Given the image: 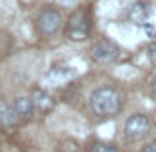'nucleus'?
Segmentation results:
<instances>
[{"label":"nucleus","mask_w":156,"mask_h":152,"mask_svg":"<svg viewBox=\"0 0 156 152\" xmlns=\"http://www.w3.org/2000/svg\"><path fill=\"white\" fill-rule=\"evenodd\" d=\"M122 107V95L119 89L111 87V85H101V87L93 89L89 95V109L95 117L109 118L119 115Z\"/></svg>","instance_id":"f257e3e1"},{"label":"nucleus","mask_w":156,"mask_h":152,"mask_svg":"<svg viewBox=\"0 0 156 152\" xmlns=\"http://www.w3.org/2000/svg\"><path fill=\"white\" fill-rule=\"evenodd\" d=\"M91 34V16L85 10H77L69 16L67 22V38L71 42H85Z\"/></svg>","instance_id":"f03ea898"},{"label":"nucleus","mask_w":156,"mask_h":152,"mask_svg":"<svg viewBox=\"0 0 156 152\" xmlns=\"http://www.w3.org/2000/svg\"><path fill=\"white\" fill-rule=\"evenodd\" d=\"M150 133V118L142 113H134L126 118L125 122V136L126 140L136 142L140 138H144L146 134Z\"/></svg>","instance_id":"7ed1b4c3"},{"label":"nucleus","mask_w":156,"mask_h":152,"mask_svg":"<svg viewBox=\"0 0 156 152\" xmlns=\"http://www.w3.org/2000/svg\"><path fill=\"white\" fill-rule=\"evenodd\" d=\"M61 24H63V18L57 10L53 8H46V10L40 12L38 20H36V26H38V32L42 36H55L59 32Z\"/></svg>","instance_id":"20e7f679"},{"label":"nucleus","mask_w":156,"mask_h":152,"mask_svg":"<svg viewBox=\"0 0 156 152\" xmlns=\"http://www.w3.org/2000/svg\"><path fill=\"white\" fill-rule=\"evenodd\" d=\"M91 59L97 61V63L101 65H107V63H113V61L119 59V55H121V50H119V46L115 42H111V40H103V42H97L95 46L91 48Z\"/></svg>","instance_id":"39448f33"},{"label":"nucleus","mask_w":156,"mask_h":152,"mask_svg":"<svg viewBox=\"0 0 156 152\" xmlns=\"http://www.w3.org/2000/svg\"><path fill=\"white\" fill-rule=\"evenodd\" d=\"M75 77H77V69L73 65L59 63V65H53V67L48 69V73L44 75V83L46 85H63L67 81L75 79Z\"/></svg>","instance_id":"423d86ee"},{"label":"nucleus","mask_w":156,"mask_h":152,"mask_svg":"<svg viewBox=\"0 0 156 152\" xmlns=\"http://www.w3.org/2000/svg\"><path fill=\"white\" fill-rule=\"evenodd\" d=\"M126 16H129V20L133 24H136V26H142V24L150 22V16H152V8L148 6V2H144V0H136V2H133L129 6V10H126Z\"/></svg>","instance_id":"0eeeda50"},{"label":"nucleus","mask_w":156,"mask_h":152,"mask_svg":"<svg viewBox=\"0 0 156 152\" xmlns=\"http://www.w3.org/2000/svg\"><path fill=\"white\" fill-rule=\"evenodd\" d=\"M12 107H14L16 115H18L20 118H30V117H34V113H36V105H34L32 95H18V97H14Z\"/></svg>","instance_id":"6e6552de"},{"label":"nucleus","mask_w":156,"mask_h":152,"mask_svg":"<svg viewBox=\"0 0 156 152\" xmlns=\"http://www.w3.org/2000/svg\"><path fill=\"white\" fill-rule=\"evenodd\" d=\"M32 99H34L36 111H42V113H50L55 107V99L46 91V89H34L32 91Z\"/></svg>","instance_id":"1a4fd4ad"},{"label":"nucleus","mask_w":156,"mask_h":152,"mask_svg":"<svg viewBox=\"0 0 156 152\" xmlns=\"http://www.w3.org/2000/svg\"><path fill=\"white\" fill-rule=\"evenodd\" d=\"M18 121H20V117L16 115L12 103L0 101V125H2V126H14Z\"/></svg>","instance_id":"9d476101"},{"label":"nucleus","mask_w":156,"mask_h":152,"mask_svg":"<svg viewBox=\"0 0 156 152\" xmlns=\"http://www.w3.org/2000/svg\"><path fill=\"white\" fill-rule=\"evenodd\" d=\"M91 152H119V150H117V146H115V144H111V142L97 140V142H93Z\"/></svg>","instance_id":"9b49d317"},{"label":"nucleus","mask_w":156,"mask_h":152,"mask_svg":"<svg viewBox=\"0 0 156 152\" xmlns=\"http://www.w3.org/2000/svg\"><path fill=\"white\" fill-rule=\"evenodd\" d=\"M140 28L144 30V34L154 42V40H156V26H154V24H152V22H146V24H142Z\"/></svg>","instance_id":"f8f14e48"},{"label":"nucleus","mask_w":156,"mask_h":152,"mask_svg":"<svg viewBox=\"0 0 156 152\" xmlns=\"http://www.w3.org/2000/svg\"><path fill=\"white\" fill-rule=\"evenodd\" d=\"M146 53H148V59H150V63H154V65H156V40H154V42L148 46V50H146Z\"/></svg>","instance_id":"ddd939ff"},{"label":"nucleus","mask_w":156,"mask_h":152,"mask_svg":"<svg viewBox=\"0 0 156 152\" xmlns=\"http://www.w3.org/2000/svg\"><path fill=\"white\" fill-rule=\"evenodd\" d=\"M55 2L59 4V6H75L79 0H55Z\"/></svg>","instance_id":"4468645a"},{"label":"nucleus","mask_w":156,"mask_h":152,"mask_svg":"<svg viewBox=\"0 0 156 152\" xmlns=\"http://www.w3.org/2000/svg\"><path fill=\"white\" fill-rule=\"evenodd\" d=\"M142 152H156V142H152V144H146L144 148H142Z\"/></svg>","instance_id":"2eb2a0df"},{"label":"nucleus","mask_w":156,"mask_h":152,"mask_svg":"<svg viewBox=\"0 0 156 152\" xmlns=\"http://www.w3.org/2000/svg\"><path fill=\"white\" fill-rule=\"evenodd\" d=\"M150 89H152V91L156 93V75L152 77V79H150Z\"/></svg>","instance_id":"dca6fc26"}]
</instances>
